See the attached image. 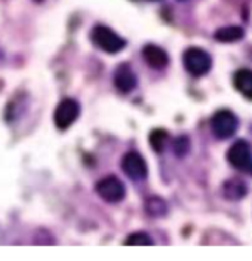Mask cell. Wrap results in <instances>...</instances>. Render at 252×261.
Returning <instances> with one entry per match:
<instances>
[{
  "mask_svg": "<svg viewBox=\"0 0 252 261\" xmlns=\"http://www.w3.org/2000/svg\"><path fill=\"white\" fill-rule=\"evenodd\" d=\"M125 245H128V246H151L153 239L144 231H136L126 238Z\"/></svg>",
  "mask_w": 252,
  "mask_h": 261,
  "instance_id": "15",
  "label": "cell"
},
{
  "mask_svg": "<svg viewBox=\"0 0 252 261\" xmlns=\"http://www.w3.org/2000/svg\"><path fill=\"white\" fill-rule=\"evenodd\" d=\"M144 208H146V212L153 217V218H160V217H165L168 214V205L166 202L159 197V196H151L146 200L144 203Z\"/></svg>",
  "mask_w": 252,
  "mask_h": 261,
  "instance_id": "13",
  "label": "cell"
},
{
  "mask_svg": "<svg viewBox=\"0 0 252 261\" xmlns=\"http://www.w3.org/2000/svg\"><path fill=\"white\" fill-rule=\"evenodd\" d=\"M239 128V120L230 110H219L211 119V129L218 140L232 138Z\"/></svg>",
  "mask_w": 252,
  "mask_h": 261,
  "instance_id": "3",
  "label": "cell"
},
{
  "mask_svg": "<svg viewBox=\"0 0 252 261\" xmlns=\"http://www.w3.org/2000/svg\"><path fill=\"white\" fill-rule=\"evenodd\" d=\"M122 171L126 174V177H129L134 181H143L147 177V163L144 161V158L136 153V151H129L123 156L122 159Z\"/></svg>",
  "mask_w": 252,
  "mask_h": 261,
  "instance_id": "7",
  "label": "cell"
},
{
  "mask_svg": "<svg viewBox=\"0 0 252 261\" xmlns=\"http://www.w3.org/2000/svg\"><path fill=\"white\" fill-rule=\"evenodd\" d=\"M235 89L242 94L246 99H252V70L249 68H240L233 76Z\"/></svg>",
  "mask_w": 252,
  "mask_h": 261,
  "instance_id": "11",
  "label": "cell"
},
{
  "mask_svg": "<svg viewBox=\"0 0 252 261\" xmlns=\"http://www.w3.org/2000/svg\"><path fill=\"white\" fill-rule=\"evenodd\" d=\"M248 172H249V174H252V163H251V166L248 168Z\"/></svg>",
  "mask_w": 252,
  "mask_h": 261,
  "instance_id": "17",
  "label": "cell"
},
{
  "mask_svg": "<svg viewBox=\"0 0 252 261\" xmlns=\"http://www.w3.org/2000/svg\"><path fill=\"white\" fill-rule=\"evenodd\" d=\"M183 64L191 76L202 77L211 71L212 58L202 48H188L183 54Z\"/></svg>",
  "mask_w": 252,
  "mask_h": 261,
  "instance_id": "2",
  "label": "cell"
},
{
  "mask_svg": "<svg viewBox=\"0 0 252 261\" xmlns=\"http://www.w3.org/2000/svg\"><path fill=\"white\" fill-rule=\"evenodd\" d=\"M190 150V140L187 137H178L175 141H174V151L178 158H183L188 153Z\"/></svg>",
  "mask_w": 252,
  "mask_h": 261,
  "instance_id": "16",
  "label": "cell"
},
{
  "mask_svg": "<svg viewBox=\"0 0 252 261\" xmlns=\"http://www.w3.org/2000/svg\"><path fill=\"white\" fill-rule=\"evenodd\" d=\"M246 193H248V187L242 179L230 178L224 181V184H222V196H224V199H227L230 202H237V200L243 199Z\"/></svg>",
  "mask_w": 252,
  "mask_h": 261,
  "instance_id": "10",
  "label": "cell"
},
{
  "mask_svg": "<svg viewBox=\"0 0 252 261\" xmlns=\"http://www.w3.org/2000/svg\"><path fill=\"white\" fill-rule=\"evenodd\" d=\"M169 141V134L166 129H153L149 135V143H150L151 148L156 151V153H163L165 148L168 146Z\"/></svg>",
  "mask_w": 252,
  "mask_h": 261,
  "instance_id": "14",
  "label": "cell"
},
{
  "mask_svg": "<svg viewBox=\"0 0 252 261\" xmlns=\"http://www.w3.org/2000/svg\"><path fill=\"white\" fill-rule=\"evenodd\" d=\"M79 114H80V104L73 98H64L63 101H60L53 113L55 126L60 130L68 129L77 120Z\"/></svg>",
  "mask_w": 252,
  "mask_h": 261,
  "instance_id": "4",
  "label": "cell"
},
{
  "mask_svg": "<svg viewBox=\"0 0 252 261\" xmlns=\"http://www.w3.org/2000/svg\"><path fill=\"white\" fill-rule=\"evenodd\" d=\"M229 163L242 171H248L252 163V148L246 140H237L227 151Z\"/></svg>",
  "mask_w": 252,
  "mask_h": 261,
  "instance_id": "6",
  "label": "cell"
},
{
  "mask_svg": "<svg viewBox=\"0 0 252 261\" xmlns=\"http://www.w3.org/2000/svg\"><path fill=\"white\" fill-rule=\"evenodd\" d=\"M245 36V30L239 25H227V27H221L218 29L214 37L215 40H218L221 43H233L237 40H242Z\"/></svg>",
  "mask_w": 252,
  "mask_h": 261,
  "instance_id": "12",
  "label": "cell"
},
{
  "mask_svg": "<svg viewBox=\"0 0 252 261\" xmlns=\"http://www.w3.org/2000/svg\"><path fill=\"white\" fill-rule=\"evenodd\" d=\"M34 2H37V3H42L43 0H34Z\"/></svg>",
  "mask_w": 252,
  "mask_h": 261,
  "instance_id": "18",
  "label": "cell"
},
{
  "mask_svg": "<svg viewBox=\"0 0 252 261\" xmlns=\"http://www.w3.org/2000/svg\"><path fill=\"white\" fill-rule=\"evenodd\" d=\"M143 58L154 70H162L169 64V57L165 52V49L151 45V43L143 48Z\"/></svg>",
  "mask_w": 252,
  "mask_h": 261,
  "instance_id": "9",
  "label": "cell"
},
{
  "mask_svg": "<svg viewBox=\"0 0 252 261\" xmlns=\"http://www.w3.org/2000/svg\"><path fill=\"white\" fill-rule=\"evenodd\" d=\"M92 43L107 54H118L126 46V42L123 37H120L118 33L113 32L107 25H95L91 32Z\"/></svg>",
  "mask_w": 252,
  "mask_h": 261,
  "instance_id": "1",
  "label": "cell"
},
{
  "mask_svg": "<svg viewBox=\"0 0 252 261\" xmlns=\"http://www.w3.org/2000/svg\"><path fill=\"white\" fill-rule=\"evenodd\" d=\"M136 76H135L132 67L128 63L118 65L115 71V86L120 94H131L136 88Z\"/></svg>",
  "mask_w": 252,
  "mask_h": 261,
  "instance_id": "8",
  "label": "cell"
},
{
  "mask_svg": "<svg viewBox=\"0 0 252 261\" xmlns=\"http://www.w3.org/2000/svg\"><path fill=\"white\" fill-rule=\"evenodd\" d=\"M95 192L107 203H119L120 200L125 199L126 195L125 184L115 175H108L100 179L95 186Z\"/></svg>",
  "mask_w": 252,
  "mask_h": 261,
  "instance_id": "5",
  "label": "cell"
}]
</instances>
